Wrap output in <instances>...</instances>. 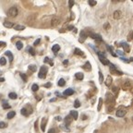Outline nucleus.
Instances as JSON below:
<instances>
[{"label": "nucleus", "mask_w": 133, "mask_h": 133, "mask_svg": "<svg viewBox=\"0 0 133 133\" xmlns=\"http://www.w3.org/2000/svg\"><path fill=\"white\" fill-rule=\"evenodd\" d=\"M5 55L8 56V58H9V61L10 62H12L13 61V55H12V53L10 52V51H7L6 53H5Z\"/></svg>", "instance_id": "nucleus-24"}, {"label": "nucleus", "mask_w": 133, "mask_h": 133, "mask_svg": "<svg viewBox=\"0 0 133 133\" xmlns=\"http://www.w3.org/2000/svg\"><path fill=\"white\" fill-rule=\"evenodd\" d=\"M13 28L16 30V31H22V30L25 29V26H23V25L17 24V25H14V27H13Z\"/></svg>", "instance_id": "nucleus-22"}, {"label": "nucleus", "mask_w": 133, "mask_h": 133, "mask_svg": "<svg viewBox=\"0 0 133 133\" xmlns=\"http://www.w3.org/2000/svg\"><path fill=\"white\" fill-rule=\"evenodd\" d=\"M116 91H117V88H116V87H113V91H114V92H116Z\"/></svg>", "instance_id": "nucleus-51"}, {"label": "nucleus", "mask_w": 133, "mask_h": 133, "mask_svg": "<svg viewBox=\"0 0 133 133\" xmlns=\"http://www.w3.org/2000/svg\"><path fill=\"white\" fill-rule=\"evenodd\" d=\"M6 127H7V124L5 122H3V121H1L0 122V129H5Z\"/></svg>", "instance_id": "nucleus-39"}, {"label": "nucleus", "mask_w": 133, "mask_h": 133, "mask_svg": "<svg viewBox=\"0 0 133 133\" xmlns=\"http://www.w3.org/2000/svg\"><path fill=\"white\" fill-rule=\"evenodd\" d=\"M126 114H127V110H126L125 108H122V107L119 108L116 113V116H118V117H123V116H126Z\"/></svg>", "instance_id": "nucleus-5"}, {"label": "nucleus", "mask_w": 133, "mask_h": 133, "mask_svg": "<svg viewBox=\"0 0 133 133\" xmlns=\"http://www.w3.org/2000/svg\"><path fill=\"white\" fill-rule=\"evenodd\" d=\"M102 106H103V99H102V98H100V99H99V104H98L97 110H98V111H100V110H101V108H102Z\"/></svg>", "instance_id": "nucleus-32"}, {"label": "nucleus", "mask_w": 133, "mask_h": 133, "mask_svg": "<svg viewBox=\"0 0 133 133\" xmlns=\"http://www.w3.org/2000/svg\"><path fill=\"white\" fill-rule=\"evenodd\" d=\"M55 119H56V120H57V121H61V120H62V118H61V116H56V117H55Z\"/></svg>", "instance_id": "nucleus-49"}, {"label": "nucleus", "mask_w": 133, "mask_h": 133, "mask_svg": "<svg viewBox=\"0 0 133 133\" xmlns=\"http://www.w3.org/2000/svg\"><path fill=\"white\" fill-rule=\"evenodd\" d=\"M97 54H98V56H99L100 61H101V63H102L103 65H104V66H106V65H110V62H109V60H108L107 58L105 57V56H104V55L102 54L101 52H98Z\"/></svg>", "instance_id": "nucleus-4"}, {"label": "nucleus", "mask_w": 133, "mask_h": 133, "mask_svg": "<svg viewBox=\"0 0 133 133\" xmlns=\"http://www.w3.org/2000/svg\"><path fill=\"white\" fill-rule=\"evenodd\" d=\"M28 51H29V53L32 55H35V50H34L33 47H29Z\"/></svg>", "instance_id": "nucleus-33"}, {"label": "nucleus", "mask_w": 133, "mask_h": 133, "mask_svg": "<svg viewBox=\"0 0 133 133\" xmlns=\"http://www.w3.org/2000/svg\"><path fill=\"white\" fill-rule=\"evenodd\" d=\"M6 44H6L5 42H0V46L3 47V46H6Z\"/></svg>", "instance_id": "nucleus-48"}, {"label": "nucleus", "mask_w": 133, "mask_h": 133, "mask_svg": "<svg viewBox=\"0 0 133 133\" xmlns=\"http://www.w3.org/2000/svg\"><path fill=\"white\" fill-rule=\"evenodd\" d=\"M121 46L123 47V49L126 53H129V51H130V46H129V44H126V43H122L121 44Z\"/></svg>", "instance_id": "nucleus-13"}, {"label": "nucleus", "mask_w": 133, "mask_h": 133, "mask_svg": "<svg viewBox=\"0 0 133 133\" xmlns=\"http://www.w3.org/2000/svg\"><path fill=\"white\" fill-rule=\"evenodd\" d=\"M18 14H19V10H18V8H17V7H11V8L8 9V15L9 17L15 18V17L18 16Z\"/></svg>", "instance_id": "nucleus-2"}, {"label": "nucleus", "mask_w": 133, "mask_h": 133, "mask_svg": "<svg viewBox=\"0 0 133 133\" xmlns=\"http://www.w3.org/2000/svg\"><path fill=\"white\" fill-rule=\"evenodd\" d=\"M2 106H3V108H4V109H8V108H10V105H9L8 103H6V102H4V104H3V105H2Z\"/></svg>", "instance_id": "nucleus-40"}, {"label": "nucleus", "mask_w": 133, "mask_h": 133, "mask_svg": "<svg viewBox=\"0 0 133 133\" xmlns=\"http://www.w3.org/2000/svg\"><path fill=\"white\" fill-rule=\"evenodd\" d=\"M65 84H66V81H65V79H60L59 80H58V83H57L58 86L63 87V86H65Z\"/></svg>", "instance_id": "nucleus-27"}, {"label": "nucleus", "mask_w": 133, "mask_h": 133, "mask_svg": "<svg viewBox=\"0 0 133 133\" xmlns=\"http://www.w3.org/2000/svg\"><path fill=\"white\" fill-rule=\"evenodd\" d=\"M15 116H16V112H15V111H10V112L8 113L7 118H8V119H11V118H13Z\"/></svg>", "instance_id": "nucleus-21"}, {"label": "nucleus", "mask_w": 133, "mask_h": 133, "mask_svg": "<svg viewBox=\"0 0 133 133\" xmlns=\"http://www.w3.org/2000/svg\"><path fill=\"white\" fill-rule=\"evenodd\" d=\"M21 115H22V116H28L30 115V114H32V113H33V109L29 110V109H28L27 107H23L21 110Z\"/></svg>", "instance_id": "nucleus-6"}, {"label": "nucleus", "mask_w": 133, "mask_h": 133, "mask_svg": "<svg viewBox=\"0 0 133 133\" xmlns=\"http://www.w3.org/2000/svg\"><path fill=\"white\" fill-rule=\"evenodd\" d=\"M74 53L76 55H83V52L80 49H79V48H75Z\"/></svg>", "instance_id": "nucleus-29"}, {"label": "nucleus", "mask_w": 133, "mask_h": 133, "mask_svg": "<svg viewBox=\"0 0 133 133\" xmlns=\"http://www.w3.org/2000/svg\"><path fill=\"white\" fill-rule=\"evenodd\" d=\"M47 72H48V68H47L45 66H41L40 71H39V73H38V77H39L40 79H44V78H45L46 77Z\"/></svg>", "instance_id": "nucleus-1"}, {"label": "nucleus", "mask_w": 133, "mask_h": 133, "mask_svg": "<svg viewBox=\"0 0 133 133\" xmlns=\"http://www.w3.org/2000/svg\"><path fill=\"white\" fill-rule=\"evenodd\" d=\"M104 28H105L106 30H109V24H108V23H106V24L104 25Z\"/></svg>", "instance_id": "nucleus-50"}, {"label": "nucleus", "mask_w": 133, "mask_h": 133, "mask_svg": "<svg viewBox=\"0 0 133 133\" xmlns=\"http://www.w3.org/2000/svg\"><path fill=\"white\" fill-rule=\"evenodd\" d=\"M35 19H36V16H34V15H32V16H29L28 17V19H27V21L29 22V23H34V21H35Z\"/></svg>", "instance_id": "nucleus-19"}, {"label": "nucleus", "mask_w": 133, "mask_h": 133, "mask_svg": "<svg viewBox=\"0 0 133 133\" xmlns=\"http://www.w3.org/2000/svg\"><path fill=\"white\" fill-rule=\"evenodd\" d=\"M1 74H2V71H0V75H1Z\"/></svg>", "instance_id": "nucleus-57"}, {"label": "nucleus", "mask_w": 133, "mask_h": 133, "mask_svg": "<svg viewBox=\"0 0 133 133\" xmlns=\"http://www.w3.org/2000/svg\"><path fill=\"white\" fill-rule=\"evenodd\" d=\"M79 106H80V103H79V101L78 99L75 101V103H74V107L76 108H79Z\"/></svg>", "instance_id": "nucleus-36"}, {"label": "nucleus", "mask_w": 133, "mask_h": 133, "mask_svg": "<svg viewBox=\"0 0 133 133\" xmlns=\"http://www.w3.org/2000/svg\"><path fill=\"white\" fill-rule=\"evenodd\" d=\"M112 77L111 76H108L107 78H106V79H105V81H104V83H105V85L107 86V87H109V86H111V83H112Z\"/></svg>", "instance_id": "nucleus-16"}, {"label": "nucleus", "mask_w": 133, "mask_h": 133, "mask_svg": "<svg viewBox=\"0 0 133 133\" xmlns=\"http://www.w3.org/2000/svg\"><path fill=\"white\" fill-rule=\"evenodd\" d=\"M29 68L33 71V72H35V71L37 70V67H36V66H35V65H30Z\"/></svg>", "instance_id": "nucleus-34"}, {"label": "nucleus", "mask_w": 133, "mask_h": 133, "mask_svg": "<svg viewBox=\"0 0 133 133\" xmlns=\"http://www.w3.org/2000/svg\"><path fill=\"white\" fill-rule=\"evenodd\" d=\"M59 22H60L59 19L55 17V18H53V19L51 20V26H52V27H55V26H57V25L59 24Z\"/></svg>", "instance_id": "nucleus-12"}, {"label": "nucleus", "mask_w": 133, "mask_h": 133, "mask_svg": "<svg viewBox=\"0 0 133 133\" xmlns=\"http://www.w3.org/2000/svg\"><path fill=\"white\" fill-rule=\"evenodd\" d=\"M99 80L101 83L104 82V78H103V73L101 72V71H99Z\"/></svg>", "instance_id": "nucleus-37"}, {"label": "nucleus", "mask_w": 133, "mask_h": 133, "mask_svg": "<svg viewBox=\"0 0 133 133\" xmlns=\"http://www.w3.org/2000/svg\"><path fill=\"white\" fill-rule=\"evenodd\" d=\"M6 64H7V60H6V58L5 57L0 58V65H1V66H5Z\"/></svg>", "instance_id": "nucleus-31"}, {"label": "nucleus", "mask_w": 133, "mask_h": 133, "mask_svg": "<svg viewBox=\"0 0 133 133\" xmlns=\"http://www.w3.org/2000/svg\"><path fill=\"white\" fill-rule=\"evenodd\" d=\"M131 39H132V32L130 33V34L129 35V38H128V40L129 41H131Z\"/></svg>", "instance_id": "nucleus-47"}, {"label": "nucleus", "mask_w": 133, "mask_h": 133, "mask_svg": "<svg viewBox=\"0 0 133 133\" xmlns=\"http://www.w3.org/2000/svg\"><path fill=\"white\" fill-rule=\"evenodd\" d=\"M131 87H132V84H131V82L129 81V80L124 81L123 84H122V88L124 89L125 91H126V90H129V89H131Z\"/></svg>", "instance_id": "nucleus-9"}, {"label": "nucleus", "mask_w": 133, "mask_h": 133, "mask_svg": "<svg viewBox=\"0 0 133 133\" xmlns=\"http://www.w3.org/2000/svg\"><path fill=\"white\" fill-rule=\"evenodd\" d=\"M75 78L78 79V80H82L83 78H84V75L81 72H78V73L75 74Z\"/></svg>", "instance_id": "nucleus-18"}, {"label": "nucleus", "mask_w": 133, "mask_h": 133, "mask_svg": "<svg viewBox=\"0 0 133 133\" xmlns=\"http://www.w3.org/2000/svg\"><path fill=\"white\" fill-rule=\"evenodd\" d=\"M56 132V129H49V131H48V133H55Z\"/></svg>", "instance_id": "nucleus-45"}, {"label": "nucleus", "mask_w": 133, "mask_h": 133, "mask_svg": "<svg viewBox=\"0 0 133 133\" xmlns=\"http://www.w3.org/2000/svg\"><path fill=\"white\" fill-rule=\"evenodd\" d=\"M8 97H9L10 99L14 100V99H16L17 98V94L15 93V92H10V93L8 94Z\"/></svg>", "instance_id": "nucleus-30"}, {"label": "nucleus", "mask_w": 133, "mask_h": 133, "mask_svg": "<svg viewBox=\"0 0 133 133\" xmlns=\"http://www.w3.org/2000/svg\"><path fill=\"white\" fill-rule=\"evenodd\" d=\"M89 36L91 38H92V39L96 40V41L102 42V37H101L100 34H96V33H89Z\"/></svg>", "instance_id": "nucleus-7"}, {"label": "nucleus", "mask_w": 133, "mask_h": 133, "mask_svg": "<svg viewBox=\"0 0 133 133\" xmlns=\"http://www.w3.org/2000/svg\"><path fill=\"white\" fill-rule=\"evenodd\" d=\"M114 103H115V98L114 96L110 93V92H107L106 93V98H105V104H108V105H114Z\"/></svg>", "instance_id": "nucleus-3"}, {"label": "nucleus", "mask_w": 133, "mask_h": 133, "mask_svg": "<svg viewBox=\"0 0 133 133\" xmlns=\"http://www.w3.org/2000/svg\"><path fill=\"white\" fill-rule=\"evenodd\" d=\"M72 120H73V118L70 116H67L65 117V123H66V126H68V125L70 124L71 122H72Z\"/></svg>", "instance_id": "nucleus-20"}, {"label": "nucleus", "mask_w": 133, "mask_h": 133, "mask_svg": "<svg viewBox=\"0 0 133 133\" xmlns=\"http://www.w3.org/2000/svg\"><path fill=\"white\" fill-rule=\"evenodd\" d=\"M110 72L112 74H116V75H122V72L121 71H118L116 68V66H114L113 64H110Z\"/></svg>", "instance_id": "nucleus-8"}, {"label": "nucleus", "mask_w": 133, "mask_h": 133, "mask_svg": "<svg viewBox=\"0 0 133 133\" xmlns=\"http://www.w3.org/2000/svg\"><path fill=\"white\" fill-rule=\"evenodd\" d=\"M73 93H74V90H72L71 88H68V89H66V90L64 91L63 95L64 96H70V95H72Z\"/></svg>", "instance_id": "nucleus-11"}, {"label": "nucleus", "mask_w": 133, "mask_h": 133, "mask_svg": "<svg viewBox=\"0 0 133 133\" xmlns=\"http://www.w3.org/2000/svg\"><path fill=\"white\" fill-rule=\"evenodd\" d=\"M69 116L74 119V120H76V119H78V112L77 111H75V110H72V111H70V115Z\"/></svg>", "instance_id": "nucleus-17"}, {"label": "nucleus", "mask_w": 133, "mask_h": 133, "mask_svg": "<svg viewBox=\"0 0 133 133\" xmlns=\"http://www.w3.org/2000/svg\"><path fill=\"white\" fill-rule=\"evenodd\" d=\"M21 79H23L25 82L27 81V76H26V74H24V73L22 74V73H21Z\"/></svg>", "instance_id": "nucleus-41"}, {"label": "nucleus", "mask_w": 133, "mask_h": 133, "mask_svg": "<svg viewBox=\"0 0 133 133\" xmlns=\"http://www.w3.org/2000/svg\"><path fill=\"white\" fill-rule=\"evenodd\" d=\"M3 25H4L6 28H8V29H11V28H13V27H14V23H13V22H11V21H4Z\"/></svg>", "instance_id": "nucleus-14"}, {"label": "nucleus", "mask_w": 133, "mask_h": 133, "mask_svg": "<svg viewBox=\"0 0 133 133\" xmlns=\"http://www.w3.org/2000/svg\"><path fill=\"white\" fill-rule=\"evenodd\" d=\"M55 95H56V96H60V93H59V92H57V91H56V92H55Z\"/></svg>", "instance_id": "nucleus-56"}, {"label": "nucleus", "mask_w": 133, "mask_h": 133, "mask_svg": "<svg viewBox=\"0 0 133 133\" xmlns=\"http://www.w3.org/2000/svg\"><path fill=\"white\" fill-rule=\"evenodd\" d=\"M73 6H74V1H71V0L70 1H68V8H71Z\"/></svg>", "instance_id": "nucleus-43"}, {"label": "nucleus", "mask_w": 133, "mask_h": 133, "mask_svg": "<svg viewBox=\"0 0 133 133\" xmlns=\"http://www.w3.org/2000/svg\"><path fill=\"white\" fill-rule=\"evenodd\" d=\"M59 49H60V46L58 45V44H55V45L52 47V51H53L54 53L58 52V51H59Z\"/></svg>", "instance_id": "nucleus-28"}, {"label": "nucleus", "mask_w": 133, "mask_h": 133, "mask_svg": "<svg viewBox=\"0 0 133 133\" xmlns=\"http://www.w3.org/2000/svg\"><path fill=\"white\" fill-rule=\"evenodd\" d=\"M113 16H114V19L118 20V19H120L121 17H122V12H121L120 10H116L114 12V14H113Z\"/></svg>", "instance_id": "nucleus-15"}, {"label": "nucleus", "mask_w": 133, "mask_h": 133, "mask_svg": "<svg viewBox=\"0 0 133 133\" xmlns=\"http://www.w3.org/2000/svg\"><path fill=\"white\" fill-rule=\"evenodd\" d=\"M97 4V2H96L95 0H89V5L91 6V7H93V6H95Z\"/></svg>", "instance_id": "nucleus-38"}, {"label": "nucleus", "mask_w": 133, "mask_h": 133, "mask_svg": "<svg viewBox=\"0 0 133 133\" xmlns=\"http://www.w3.org/2000/svg\"><path fill=\"white\" fill-rule=\"evenodd\" d=\"M113 110H114V105H112V106H111V105H109L108 108H107V112H111V111H113Z\"/></svg>", "instance_id": "nucleus-44"}, {"label": "nucleus", "mask_w": 133, "mask_h": 133, "mask_svg": "<svg viewBox=\"0 0 133 133\" xmlns=\"http://www.w3.org/2000/svg\"><path fill=\"white\" fill-rule=\"evenodd\" d=\"M88 37V34L86 33L85 31H81V33H80V39H79V43H83V42L85 41Z\"/></svg>", "instance_id": "nucleus-10"}, {"label": "nucleus", "mask_w": 133, "mask_h": 133, "mask_svg": "<svg viewBox=\"0 0 133 133\" xmlns=\"http://www.w3.org/2000/svg\"><path fill=\"white\" fill-rule=\"evenodd\" d=\"M40 42H41V39H40V38H39V39H37V40H36V41L34 42V44H33V45H34V46H37L38 44H40Z\"/></svg>", "instance_id": "nucleus-42"}, {"label": "nucleus", "mask_w": 133, "mask_h": 133, "mask_svg": "<svg viewBox=\"0 0 133 133\" xmlns=\"http://www.w3.org/2000/svg\"><path fill=\"white\" fill-rule=\"evenodd\" d=\"M73 29H74L73 26H69V27H68V30H73Z\"/></svg>", "instance_id": "nucleus-55"}, {"label": "nucleus", "mask_w": 133, "mask_h": 133, "mask_svg": "<svg viewBox=\"0 0 133 133\" xmlns=\"http://www.w3.org/2000/svg\"><path fill=\"white\" fill-rule=\"evenodd\" d=\"M44 87H45V88H49L50 86H51V82L46 83V84H44Z\"/></svg>", "instance_id": "nucleus-46"}, {"label": "nucleus", "mask_w": 133, "mask_h": 133, "mask_svg": "<svg viewBox=\"0 0 133 133\" xmlns=\"http://www.w3.org/2000/svg\"><path fill=\"white\" fill-rule=\"evenodd\" d=\"M67 63H68V61H67V60H65V61H64V62H63V64H64V65H66V64H67Z\"/></svg>", "instance_id": "nucleus-54"}, {"label": "nucleus", "mask_w": 133, "mask_h": 133, "mask_svg": "<svg viewBox=\"0 0 133 133\" xmlns=\"http://www.w3.org/2000/svg\"><path fill=\"white\" fill-rule=\"evenodd\" d=\"M16 47L18 50H21L22 49V47H23V44H22V42L21 41H18L16 43Z\"/></svg>", "instance_id": "nucleus-26"}, {"label": "nucleus", "mask_w": 133, "mask_h": 133, "mask_svg": "<svg viewBox=\"0 0 133 133\" xmlns=\"http://www.w3.org/2000/svg\"><path fill=\"white\" fill-rule=\"evenodd\" d=\"M82 67L84 68V69H85V70H87V71H90L91 69V64H90L89 62H86V63H85V65H84V66H83Z\"/></svg>", "instance_id": "nucleus-25"}, {"label": "nucleus", "mask_w": 133, "mask_h": 133, "mask_svg": "<svg viewBox=\"0 0 133 133\" xmlns=\"http://www.w3.org/2000/svg\"><path fill=\"white\" fill-rule=\"evenodd\" d=\"M46 122H47V119H46V118H44V119H43V122H42V125H41V129H42V131H44V130H45Z\"/></svg>", "instance_id": "nucleus-23"}, {"label": "nucleus", "mask_w": 133, "mask_h": 133, "mask_svg": "<svg viewBox=\"0 0 133 133\" xmlns=\"http://www.w3.org/2000/svg\"><path fill=\"white\" fill-rule=\"evenodd\" d=\"M117 53L120 55H122L124 54V53H123V52H121V51H117Z\"/></svg>", "instance_id": "nucleus-53"}, {"label": "nucleus", "mask_w": 133, "mask_h": 133, "mask_svg": "<svg viewBox=\"0 0 133 133\" xmlns=\"http://www.w3.org/2000/svg\"><path fill=\"white\" fill-rule=\"evenodd\" d=\"M1 81H5V79L2 78V77H0V82H1Z\"/></svg>", "instance_id": "nucleus-52"}, {"label": "nucleus", "mask_w": 133, "mask_h": 133, "mask_svg": "<svg viewBox=\"0 0 133 133\" xmlns=\"http://www.w3.org/2000/svg\"><path fill=\"white\" fill-rule=\"evenodd\" d=\"M32 90H33V91H37L38 90H39V86L35 83V84H33V86H32Z\"/></svg>", "instance_id": "nucleus-35"}]
</instances>
